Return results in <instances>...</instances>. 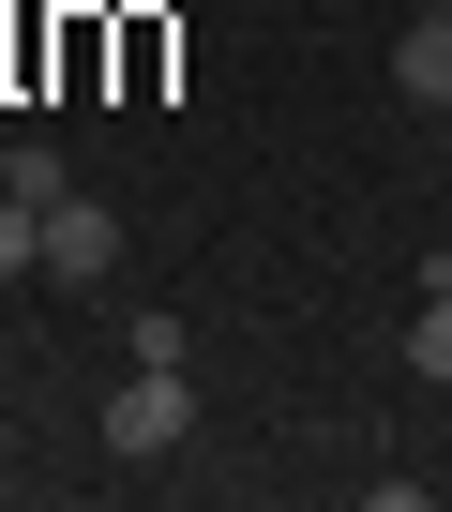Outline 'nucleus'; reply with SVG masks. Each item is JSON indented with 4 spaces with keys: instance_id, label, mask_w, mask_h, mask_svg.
<instances>
[{
    "instance_id": "1",
    "label": "nucleus",
    "mask_w": 452,
    "mask_h": 512,
    "mask_svg": "<svg viewBox=\"0 0 452 512\" xmlns=\"http://www.w3.org/2000/svg\"><path fill=\"white\" fill-rule=\"evenodd\" d=\"M181 437H196V362H121V392H106V452L151 467V452H181Z\"/></svg>"
},
{
    "instance_id": "2",
    "label": "nucleus",
    "mask_w": 452,
    "mask_h": 512,
    "mask_svg": "<svg viewBox=\"0 0 452 512\" xmlns=\"http://www.w3.org/2000/svg\"><path fill=\"white\" fill-rule=\"evenodd\" d=\"M46 272H61V287H121V211H106V196H61V211H46Z\"/></svg>"
},
{
    "instance_id": "3",
    "label": "nucleus",
    "mask_w": 452,
    "mask_h": 512,
    "mask_svg": "<svg viewBox=\"0 0 452 512\" xmlns=\"http://www.w3.org/2000/svg\"><path fill=\"white\" fill-rule=\"evenodd\" d=\"M392 91H407V106H452V0H422V16H407V46H392Z\"/></svg>"
},
{
    "instance_id": "4",
    "label": "nucleus",
    "mask_w": 452,
    "mask_h": 512,
    "mask_svg": "<svg viewBox=\"0 0 452 512\" xmlns=\"http://www.w3.org/2000/svg\"><path fill=\"white\" fill-rule=\"evenodd\" d=\"M407 362H422V377L452 392V287H422V317H407Z\"/></svg>"
},
{
    "instance_id": "5",
    "label": "nucleus",
    "mask_w": 452,
    "mask_h": 512,
    "mask_svg": "<svg viewBox=\"0 0 452 512\" xmlns=\"http://www.w3.org/2000/svg\"><path fill=\"white\" fill-rule=\"evenodd\" d=\"M0 272H46V211L31 196H0Z\"/></svg>"
}]
</instances>
